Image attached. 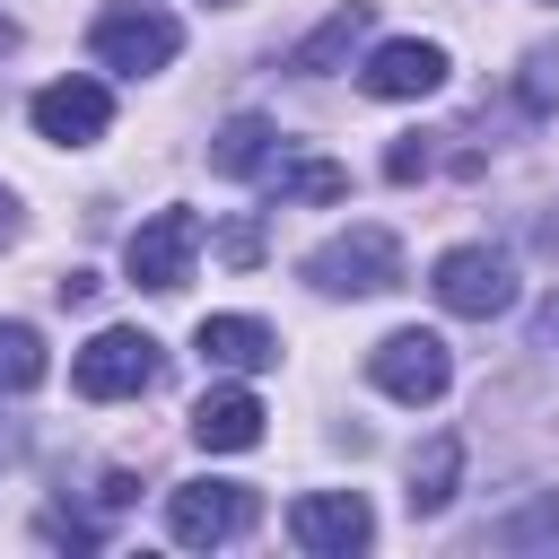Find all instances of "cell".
Here are the masks:
<instances>
[{
  "instance_id": "18",
  "label": "cell",
  "mask_w": 559,
  "mask_h": 559,
  "mask_svg": "<svg viewBox=\"0 0 559 559\" xmlns=\"http://www.w3.org/2000/svg\"><path fill=\"white\" fill-rule=\"evenodd\" d=\"M489 542H498V550H533V542H559V498H533V507H515L507 524H489Z\"/></svg>"
},
{
  "instance_id": "6",
  "label": "cell",
  "mask_w": 559,
  "mask_h": 559,
  "mask_svg": "<svg viewBox=\"0 0 559 559\" xmlns=\"http://www.w3.org/2000/svg\"><path fill=\"white\" fill-rule=\"evenodd\" d=\"M245 524H253V489L245 480H183V489H166V533L183 550H218Z\"/></svg>"
},
{
  "instance_id": "13",
  "label": "cell",
  "mask_w": 559,
  "mask_h": 559,
  "mask_svg": "<svg viewBox=\"0 0 559 559\" xmlns=\"http://www.w3.org/2000/svg\"><path fill=\"white\" fill-rule=\"evenodd\" d=\"M454 489H463V437H428L419 454H411V515H445L454 507Z\"/></svg>"
},
{
  "instance_id": "12",
  "label": "cell",
  "mask_w": 559,
  "mask_h": 559,
  "mask_svg": "<svg viewBox=\"0 0 559 559\" xmlns=\"http://www.w3.org/2000/svg\"><path fill=\"white\" fill-rule=\"evenodd\" d=\"M192 445H201V454H245V445H262V402H253L245 384H210V393L192 402Z\"/></svg>"
},
{
  "instance_id": "9",
  "label": "cell",
  "mask_w": 559,
  "mask_h": 559,
  "mask_svg": "<svg viewBox=\"0 0 559 559\" xmlns=\"http://www.w3.org/2000/svg\"><path fill=\"white\" fill-rule=\"evenodd\" d=\"M35 131L52 140V148H96L105 131H114V96H105V79H87V70H70V79H52V87H35Z\"/></svg>"
},
{
  "instance_id": "1",
  "label": "cell",
  "mask_w": 559,
  "mask_h": 559,
  "mask_svg": "<svg viewBox=\"0 0 559 559\" xmlns=\"http://www.w3.org/2000/svg\"><path fill=\"white\" fill-rule=\"evenodd\" d=\"M306 280L323 297H384V288H402V236L358 218V227H341V236H323L306 253Z\"/></svg>"
},
{
  "instance_id": "14",
  "label": "cell",
  "mask_w": 559,
  "mask_h": 559,
  "mask_svg": "<svg viewBox=\"0 0 559 559\" xmlns=\"http://www.w3.org/2000/svg\"><path fill=\"white\" fill-rule=\"evenodd\" d=\"M271 157H280V131L262 122V114H236V122H218V140H210V166L218 175H271Z\"/></svg>"
},
{
  "instance_id": "19",
  "label": "cell",
  "mask_w": 559,
  "mask_h": 559,
  "mask_svg": "<svg viewBox=\"0 0 559 559\" xmlns=\"http://www.w3.org/2000/svg\"><path fill=\"white\" fill-rule=\"evenodd\" d=\"M515 96H524V114H550V105H559V44H533V52H524Z\"/></svg>"
},
{
  "instance_id": "11",
  "label": "cell",
  "mask_w": 559,
  "mask_h": 559,
  "mask_svg": "<svg viewBox=\"0 0 559 559\" xmlns=\"http://www.w3.org/2000/svg\"><path fill=\"white\" fill-rule=\"evenodd\" d=\"M192 349H201L218 376H262V367H280V332H271L262 314H201V323H192Z\"/></svg>"
},
{
  "instance_id": "21",
  "label": "cell",
  "mask_w": 559,
  "mask_h": 559,
  "mask_svg": "<svg viewBox=\"0 0 559 559\" xmlns=\"http://www.w3.org/2000/svg\"><path fill=\"white\" fill-rule=\"evenodd\" d=\"M533 349H550V358H559V288H550V297H542V314H533Z\"/></svg>"
},
{
  "instance_id": "24",
  "label": "cell",
  "mask_w": 559,
  "mask_h": 559,
  "mask_svg": "<svg viewBox=\"0 0 559 559\" xmlns=\"http://www.w3.org/2000/svg\"><path fill=\"white\" fill-rule=\"evenodd\" d=\"M0 52H17V17L9 9H0Z\"/></svg>"
},
{
  "instance_id": "15",
  "label": "cell",
  "mask_w": 559,
  "mask_h": 559,
  "mask_svg": "<svg viewBox=\"0 0 559 559\" xmlns=\"http://www.w3.org/2000/svg\"><path fill=\"white\" fill-rule=\"evenodd\" d=\"M367 17H376L367 0H341V9H332V17H323V26H314L297 52H288V70H297V79H323V70H332V61H341V52L367 35Z\"/></svg>"
},
{
  "instance_id": "17",
  "label": "cell",
  "mask_w": 559,
  "mask_h": 559,
  "mask_svg": "<svg viewBox=\"0 0 559 559\" xmlns=\"http://www.w3.org/2000/svg\"><path fill=\"white\" fill-rule=\"evenodd\" d=\"M35 384H44V332L0 323V393H35Z\"/></svg>"
},
{
  "instance_id": "23",
  "label": "cell",
  "mask_w": 559,
  "mask_h": 559,
  "mask_svg": "<svg viewBox=\"0 0 559 559\" xmlns=\"http://www.w3.org/2000/svg\"><path fill=\"white\" fill-rule=\"evenodd\" d=\"M17 227H26V218H17V192L0 183V245H17Z\"/></svg>"
},
{
  "instance_id": "10",
  "label": "cell",
  "mask_w": 559,
  "mask_h": 559,
  "mask_svg": "<svg viewBox=\"0 0 559 559\" xmlns=\"http://www.w3.org/2000/svg\"><path fill=\"white\" fill-rule=\"evenodd\" d=\"M358 87L384 96V105H419V96L445 87V44H428V35H384V44L358 61Z\"/></svg>"
},
{
  "instance_id": "5",
  "label": "cell",
  "mask_w": 559,
  "mask_h": 559,
  "mask_svg": "<svg viewBox=\"0 0 559 559\" xmlns=\"http://www.w3.org/2000/svg\"><path fill=\"white\" fill-rule=\"evenodd\" d=\"M367 376H376V393H393V402L419 411V402H437V393L454 384V349L411 323V332H384V341L367 349Z\"/></svg>"
},
{
  "instance_id": "16",
  "label": "cell",
  "mask_w": 559,
  "mask_h": 559,
  "mask_svg": "<svg viewBox=\"0 0 559 559\" xmlns=\"http://www.w3.org/2000/svg\"><path fill=\"white\" fill-rule=\"evenodd\" d=\"M271 192H280V201H341L349 175H341L332 157H271Z\"/></svg>"
},
{
  "instance_id": "4",
  "label": "cell",
  "mask_w": 559,
  "mask_h": 559,
  "mask_svg": "<svg viewBox=\"0 0 559 559\" xmlns=\"http://www.w3.org/2000/svg\"><path fill=\"white\" fill-rule=\"evenodd\" d=\"M157 367H166V349L148 341V332H96L79 358H70V384L87 393V402H140L148 384H157Z\"/></svg>"
},
{
  "instance_id": "7",
  "label": "cell",
  "mask_w": 559,
  "mask_h": 559,
  "mask_svg": "<svg viewBox=\"0 0 559 559\" xmlns=\"http://www.w3.org/2000/svg\"><path fill=\"white\" fill-rule=\"evenodd\" d=\"M192 253H201V218L175 201V210H157V218H140L131 227V245H122V271L140 280V288H183L192 280Z\"/></svg>"
},
{
  "instance_id": "22",
  "label": "cell",
  "mask_w": 559,
  "mask_h": 559,
  "mask_svg": "<svg viewBox=\"0 0 559 559\" xmlns=\"http://www.w3.org/2000/svg\"><path fill=\"white\" fill-rule=\"evenodd\" d=\"M96 297V271H61V306H87Z\"/></svg>"
},
{
  "instance_id": "2",
  "label": "cell",
  "mask_w": 559,
  "mask_h": 559,
  "mask_svg": "<svg viewBox=\"0 0 559 559\" xmlns=\"http://www.w3.org/2000/svg\"><path fill=\"white\" fill-rule=\"evenodd\" d=\"M87 52H96V70H114V79H148V70H166V61L183 52V26H175L166 9H148V0H114V9L87 26Z\"/></svg>"
},
{
  "instance_id": "3",
  "label": "cell",
  "mask_w": 559,
  "mask_h": 559,
  "mask_svg": "<svg viewBox=\"0 0 559 559\" xmlns=\"http://www.w3.org/2000/svg\"><path fill=\"white\" fill-rule=\"evenodd\" d=\"M428 288H437V306H445V314L489 323V314H507V306H515V262H507L498 245H445V253H437V271H428Z\"/></svg>"
},
{
  "instance_id": "8",
  "label": "cell",
  "mask_w": 559,
  "mask_h": 559,
  "mask_svg": "<svg viewBox=\"0 0 559 559\" xmlns=\"http://www.w3.org/2000/svg\"><path fill=\"white\" fill-rule=\"evenodd\" d=\"M288 542H297L306 559H349V550L376 542V515H367L358 489H306V498L288 507Z\"/></svg>"
},
{
  "instance_id": "20",
  "label": "cell",
  "mask_w": 559,
  "mask_h": 559,
  "mask_svg": "<svg viewBox=\"0 0 559 559\" xmlns=\"http://www.w3.org/2000/svg\"><path fill=\"white\" fill-rule=\"evenodd\" d=\"M419 166H428V140H402V148H393V157H384V175H393V183H411V175H419Z\"/></svg>"
}]
</instances>
